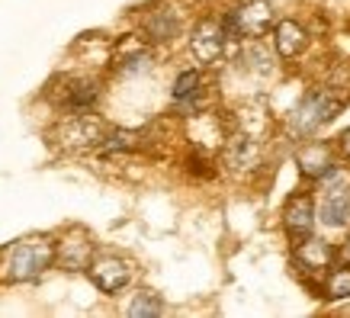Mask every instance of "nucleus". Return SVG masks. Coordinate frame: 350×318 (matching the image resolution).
<instances>
[{"mask_svg": "<svg viewBox=\"0 0 350 318\" xmlns=\"http://www.w3.org/2000/svg\"><path fill=\"white\" fill-rule=\"evenodd\" d=\"M296 261L308 270H325V267L334 264V248L328 241H321V238H302L296 244Z\"/></svg>", "mask_w": 350, "mask_h": 318, "instance_id": "1a4fd4ad", "label": "nucleus"}, {"mask_svg": "<svg viewBox=\"0 0 350 318\" xmlns=\"http://www.w3.org/2000/svg\"><path fill=\"white\" fill-rule=\"evenodd\" d=\"M177 29H180V20H177L174 10H154L145 20V32H148L151 42H167V39L177 36Z\"/></svg>", "mask_w": 350, "mask_h": 318, "instance_id": "ddd939ff", "label": "nucleus"}, {"mask_svg": "<svg viewBox=\"0 0 350 318\" xmlns=\"http://www.w3.org/2000/svg\"><path fill=\"white\" fill-rule=\"evenodd\" d=\"M196 94H200V71H183L174 81V100L183 103V100H193Z\"/></svg>", "mask_w": 350, "mask_h": 318, "instance_id": "a211bd4d", "label": "nucleus"}, {"mask_svg": "<svg viewBox=\"0 0 350 318\" xmlns=\"http://www.w3.org/2000/svg\"><path fill=\"white\" fill-rule=\"evenodd\" d=\"M273 23V3L270 0H241L228 16H225L222 29L225 36H247V39H260Z\"/></svg>", "mask_w": 350, "mask_h": 318, "instance_id": "7ed1b4c3", "label": "nucleus"}, {"mask_svg": "<svg viewBox=\"0 0 350 318\" xmlns=\"http://www.w3.org/2000/svg\"><path fill=\"white\" fill-rule=\"evenodd\" d=\"M325 296H328L331 302H338V299H350V264L338 267V270H334V274L328 276Z\"/></svg>", "mask_w": 350, "mask_h": 318, "instance_id": "dca6fc26", "label": "nucleus"}, {"mask_svg": "<svg viewBox=\"0 0 350 318\" xmlns=\"http://www.w3.org/2000/svg\"><path fill=\"white\" fill-rule=\"evenodd\" d=\"M90 254H94V241L81 228H75L62 244H55V261L64 270H87L90 267Z\"/></svg>", "mask_w": 350, "mask_h": 318, "instance_id": "0eeeda50", "label": "nucleus"}, {"mask_svg": "<svg viewBox=\"0 0 350 318\" xmlns=\"http://www.w3.org/2000/svg\"><path fill=\"white\" fill-rule=\"evenodd\" d=\"M55 264V241L45 235H32L13 244L10 264H7V280L10 283H29L36 276H42Z\"/></svg>", "mask_w": 350, "mask_h": 318, "instance_id": "f257e3e1", "label": "nucleus"}, {"mask_svg": "<svg viewBox=\"0 0 350 318\" xmlns=\"http://www.w3.org/2000/svg\"><path fill=\"white\" fill-rule=\"evenodd\" d=\"M257 161H260V148L251 138H234L228 145V164L232 168H257Z\"/></svg>", "mask_w": 350, "mask_h": 318, "instance_id": "2eb2a0df", "label": "nucleus"}, {"mask_svg": "<svg viewBox=\"0 0 350 318\" xmlns=\"http://www.w3.org/2000/svg\"><path fill=\"white\" fill-rule=\"evenodd\" d=\"M299 168H302V174H308V177H321V174L331 168L328 148H325V145H308V148H302L299 151Z\"/></svg>", "mask_w": 350, "mask_h": 318, "instance_id": "4468645a", "label": "nucleus"}, {"mask_svg": "<svg viewBox=\"0 0 350 318\" xmlns=\"http://www.w3.org/2000/svg\"><path fill=\"white\" fill-rule=\"evenodd\" d=\"M283 228H286V235H289V241L293 244H299L302 238L312 235V228H315V206H312L308 196L289 200L286 212H283Z\"/></svg>", "mask_w": 350, "mask_h": 318, "instance_id": "6e6552de", "label": "nucleus"}, {"mask_svg": "<svg viewBox=\"0 0 350 318\" xmlns=\"http://www.w3.org/2000/svg\"><path fill=\"white\" fill-rule=\"evenodd\" d=\"M338 113H340L338 100L331 94H325V90H315V94H308L306 100L293 109L289 132H293V135H315V132H319L321 126H328Z\"/></svg>", "mask_w": 350, "mask_h": 318, "instance_id": "f03ea898", "label": "nucleus"}, {"mask_svg": "<svg viewBox=\"0 0 350 318\" xmlns=\"http://www.w3.org/2000/svg\"><path fill=\"white\" fill-rule=\"evenodd\" d=\"M161 312H164V306H161V299L154 293H138L132 299V306H129V315L132 318H154Z\"/></svg>", "mask_w": 350, "mask_h": 318, "instance_id": "f3484780", "label": "nucleus"}, {"mask_svg": "<svg viewBox=\"0 0 350 318\" xmlns=\"http://www.w3.org/2000/svg\"><path fill=\"white\" fill-rule=\"evenodd\" d=\"M340 151H344V155H347V161H350V129L340 135Z\"/></svg>", "mask_w": 350, "mask_h": 318, "instance_id": "6ab92c4d", "label": "nucleus"}, {"mask_svg": "<svg viewBox=\"0 0 350 318\" xmlns=\"http://www.w3.org/2000/svg\"><path fill=\"white\" fill-rule=\"evenodd\" d=\"M96 96H100V84L81 77V81H71L68 94H64V106H68L71 113H90V106L96 103Z\"/></svg>", "mask_w": 350, "mask_h": 318, "instance_id": "f8f14e48", "label": "nucleus"}, {"mask_svg": "<svg viewBox=\"0 0 350 318\" xmlns=\"http://www.w3.org/2000/svg\"><path fill=\"white\" fill-rule=\"evenodd\" d=\"M225 39H228V36H225L219 20H200L190 36V49H193V55H196V62H202V64L219 62V55L225 52Z\"/></svg>", "mask_w": 350, "mask_h": 318, "instance_id": "39448f33", "label": "nucleus"}, {"mask_svg": "<svg viewBox=\"0 0 350 318\" xmlns=\"http://www.w3.org/2000/svg\"><path fill=\"white\" fill-rule=\"evenodd\" d=\"M306 45H308V36L296 20L276 23V52L283 55V58H296V55H302L306 52Z\"/></svg>", "mask_w": 350, "mask_h": 318, "instance_id": "9d476101", "label": "nucleus"}, {"mask_svg": "<svg viewBox=\"0 0 350 318\" xmlns=\"http://www.w3.org/2000/svg\"><path fill=\"white\" fill-rule=\"evenodd\" d=\"M340 257L350 264V235H347V241H344V248H340Z\"/></svg>", "mask_w": 350, "mask_h": 318, "instance_id": "aec40b11", "label": "nucleus"}, {"mask_svg": "<svg viewBox=\"0 0 350 318\" xmlns=\"http://www.w3.org/2000/svg\"><path fill=\"white\" fill-rule=\"evenodd\" d=\"M87 274H90L96 289L119 293V289L132 280V267H129L122 257H100V261H94V264L87 267Z\"/></svg>", "mask_w": 350, "mask_h": 318, "instance_id": "423d86ee", "label": "nucleus"}, {"mask_svg": "<svg viewBox=\"0 0 350 318\" xmlns=\"http://www.w3.org/2000/svg\"><path fill=\"white\" fill-rule=\"evenodd\" d=\"M350 215V190L347 183H340V187H331L325 202H321V222L331 225V228H338V225L347 222Z\"/></svg>", "mask_w": 350, "mask_h": 318, "instance_id": "9b49d317", "label": "nucleus"}, {"mask_svg": "<svg viewBox=\"0 0 350 318\" xmlns=\"http://www.w3.org/2000/svg\"><path fill=\"white\" fill-rule=\"evenodd\" d=\"M64 148H96L103 138H107V126L100 122V119L87 116V113H77L71 122H64L62 132H58Z\"/></svg>", "mask_w": 350, "mask_h": 318, "instance_id": "20e7f679", "label": "nucleus"}]
</instances>
